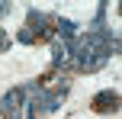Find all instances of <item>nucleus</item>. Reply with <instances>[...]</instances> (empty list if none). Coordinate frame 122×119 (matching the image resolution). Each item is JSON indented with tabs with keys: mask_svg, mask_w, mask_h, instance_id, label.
<instances>
[{
	"mask_svg": "<svg viewBox=\"0 0 122 119\" xmlns=\"http://www.w3.org/2000/svg\"><path fill=\"white\" fill-rule=\"evenodd\" d=\"M97 109H116V93H100L97 97Z\"/></svg>",
	"mask_w": 122,
	"mask_h": 119,
	"instance_id": "1",
	"label": "nucleus"
}]
</instances>
